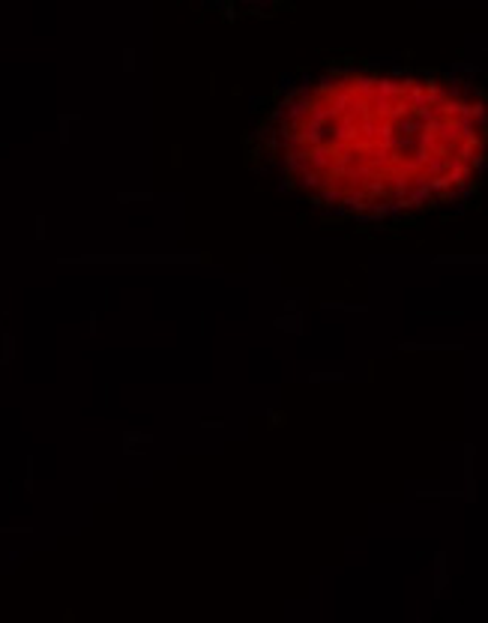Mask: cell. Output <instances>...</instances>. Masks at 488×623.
Masks as SVG:
<instances>
[{"instance_id": "cell-1", "label": "cell", "mask_w": 488, "mask_h": 623, "mask_svg": "<svg viewBox=\"0 0 488 623\" xmlns=\"http://www.w3.org/2000/svg\"><path fill=\"white\" fill-rule=\"evenodd\" d=\"M260 150L282 183L345 219H398L470 195L488 168V99L453 72L339 69L270 111Z\"/></svg>"}]
</instances>
